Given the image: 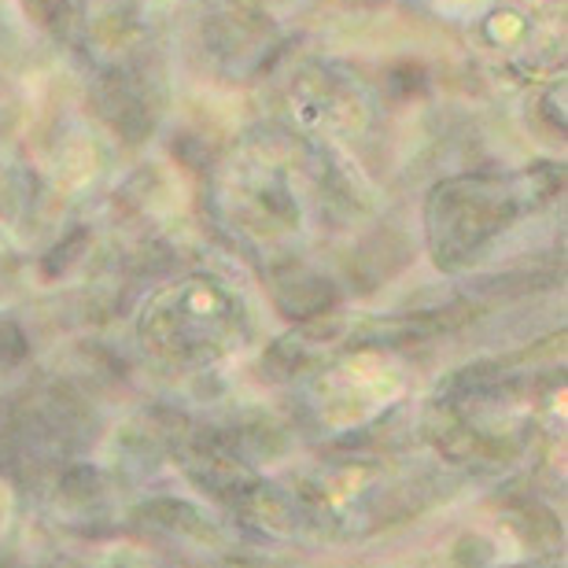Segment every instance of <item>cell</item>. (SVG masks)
Listing matches in <instances>:
<instances>
[{
  "instance_id": "6da1fadb",
  "label": "cell",
  "mask_w": 568,
  "mask_h": 568,
  "mask_svg": "<svg viewBox=\"0 0 568 568\" xmlns=\"http://www.w3.org/2000/svg\"><path fill=\"white\" fill-rule=\"evenodd\" d=\"M41 19L55 33L71 30L82 19V0H41Z\"/></svg>"
},
{
  "instance_id": "7a4b0ae2",
  "label": "cell",
  "mask_w": 568,
  "mask_h": 568,
  "mask_svg": "<svg viewBox=\"0 0 568 568\" xmlns=\"http://www.w3.org/2000/svg\"><path fill=\"white\" fill-rule=\"evenodd\" d=\"M22 355H27V339H22V333L16 325H0V373L11 369L16 362H22Z\"/></svg>"
}]
</instances>
